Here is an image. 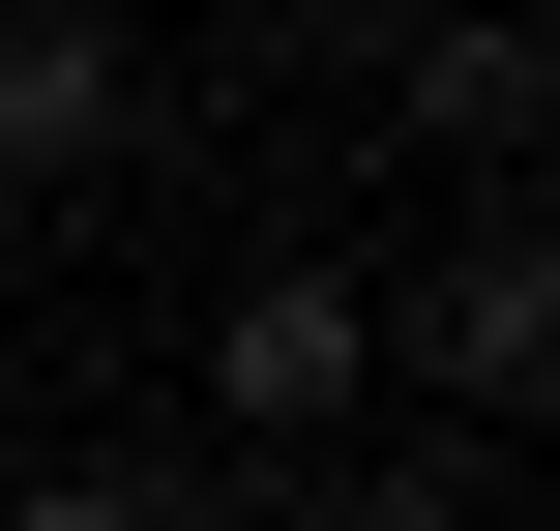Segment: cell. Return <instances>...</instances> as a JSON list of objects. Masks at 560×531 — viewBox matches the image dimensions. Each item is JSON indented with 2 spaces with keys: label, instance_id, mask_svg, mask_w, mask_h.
<instances>
[{
  "label": "cell",
  "instance_id": "cell-6",
  "mask_svg": "<svg viewBox=\"0 0 560 531\" xmlns=\"http://www.w3.org/2000/svg\"><path fill=\"white\" fill-rule=\"evenodd\" d=\"M325 531H502V503H472V473H354V443H325Z\"/></svg>",
  "mask_w": 560,
  "mask_h": 531
},
{
  "label": "cell",
  "instance_id": "cell-5",
  "mask_svg": "<svg viewBox=\"0 0 560 531\" xmlns=\"http://www.w3.org/2000/svg\"><path fill=\"white\" fill-rule=\"evenodd\" d=\"M0 531H177V473H148V443H59V473H30Z\"/></svg>",
  "mask_w": 560,
  "mask_h": 531
},
{
  "label": "cell",
  "instance_id": "cell-3",
  "mask_svg": "<svg viewBox=\"0 0 560 531\" xmlns=\"http://www.w3.org/2000/svg\"><path fill=\"white\" fill-rule=\"evenodd\" d=\"M443 384H472V414H532V384H560V266H532V236L443 266Z\"/></svg>",
  "mask_w": 560,
  "mask_h": 531
},
{
  "label": "cell",
  "instance_id": "cell-1",
  "mask_svg": "<svg viewBox=\"0 0 560 531\" xmlns=\"http://www.w3.org/2000/svg\"><path fill=\"white\" fill-rule=\"evenodd\" d=\"M207 414L325 473V443L384 414V296H354V266H236V296H207Z\"/></svg>",
  "mask_w": 560,
  "mask_h": 531
},
{
  "label": "cell",
  "instance_id": "cell-2",
  "mask_svg": "<svg viewBox=\"0 0 560 531\" xmlns=\"http://www.w3.org/2000/svg\"><path fill=\"white\" fill-rule=\"evenodd\" d=\"M148 148V59H118V0H0V177L30 207H89Z\"/></svg>",
  "mask_w": 560,
  "mask_h": 531
},
{
  "label": "cell",
  "instance_id": "cell-4",
  "mask_svg": "<svg viewBox=\"0 0 560 531\" xmlns=\"http://www.w3.org/2000/svg\"><path fill=\"white\" fill-rule=\"evenodd\" d=\"M532 89H560V59H532V30H502V0H443V30H413V118H443V148H472V177H502V148H532Z\"/></svg>",
  "mask_w": 560,
  "mask_h": 531
},
{
  "label": "cell",
  "instance_id": "cell-7",
  "mask_svg": "<svg viewBox=\"0 0 560 531\" xmlns=\"http://www.w3.org/2000/svg\"><path fill=\"white\" fill-rule=\"evenodd\" d=\"M236 30H354V0H236Z\"/></svg>",
  "mask_w": 560,
  "mask_h": 531
}]
</instances>
